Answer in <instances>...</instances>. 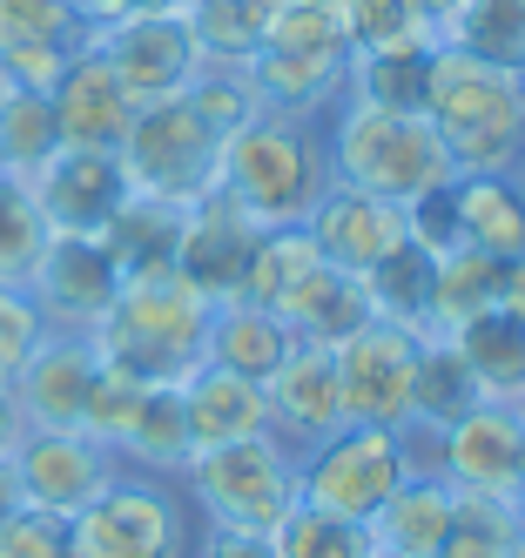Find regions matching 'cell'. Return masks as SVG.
Instances as JSON below:
<instances>
[{
  "mask_svg": "<svg viewBox=\"0 0 525 558\" xmlns=\"http://www.w3.org/2000/svg\"><path fill=\"white\" fill-rule=\"evenodd\" d=\"M431 54H438V41L384 48V54H350V74H344V101H363V108H425Z\"/></svg>",
  "mask_w": 525,
  "mask_h": 558,
  "instance_id": "obj_33",
  "label": "cell"
},
{
  "mask_svg": "<svg viewBox=\"0 0 525 558\" xmlns=\"http://www.w3.org/2000/svg\"><path fill=\"white\" fill-rule=\"evenodd\" d=\"M458 356L478 377V397L485 404H525V324L505 310H485L478 324L452 330Z\"/></svg>",
  "mask_w": 525,
  "mask_h": 558,
  "instance_id": "obj_28",
  "label": "cell"
},
{
  "mask_svg": "<svg viewBox=\"0 0 525 558\" xmlns=\"http://www.w3.org/2000/svg\"><path fill=\"white\" fill-rule=\"evenodd\" d=\"M74 8H81V21H88V34H95L102 21H115V0H74Z\"/></svg>",
  "mask_w": 525,
  "mask_h": 558,
  "instance_id": "obj_50",
  "label": "cell"
},
{
  "mask_svg": "<svg viewBox=\"0 0 525 558\" xmlns=\"http://www.w3.org/2000/svg\"><path fill=\"white\" fill-rule=\"evenodd\" d=\"M331 175L344 189L384 195V203H411V195L452 182V155L425 108H363L350 101L331 122Z\"/></svg>",
  "mask_w": 525,
  "mask_h": 558,
  "instance_id": "obj_4",
  "label": "cell"
},
{
  "mask_svg": "<svg viewBox=\"0 0 525 558\" xmlns=\"http://www.w3.org/2000/svg\"><path fill=\"white\" fill-rule=\"evenodd\" d=\"M452 511H458V492L444 477H404L384 498V511L371 518V538L391 558H438L444 532H452Z\"/></svg>",
  "mask_w": 525,
  "mask_h": 558,
  "instance_id": "obj_24",
  "label": "cell"
},
{
  "mask_svg": "<svg viewBox=\"0 0 525 558\" xmlns=\"http://www.w3.org/2000/svg\"><path fill=\"white\" fill-rule=\"evenodd\" d=\"M102 243L121 269V283L129 276H169L176 269V243H182V203H155V195H135L121 203L102 229Z\"/></svg>",
  "mask_w": 525,
  "mask_h": 558,
  "instance_id": "obj_25",
  "label": "cell"
},
{
  "mask_svg": "<svg viewBox=\"0 0 525 558\" xmlns=\"http://www.w3.org/2000/svg\"><path fill=\"white\" fill-rule=\"evenodd\" d=\"M115 451L95 445L88 430H27L14 445V477H21V498L27 511H55L74 518L88 498H102L115 485Z\"/></svg>",
  "mask_w": 525,
  "mask_h": 558,
  "instance_id": "obj_13",
  "label": "cell"
},
{
  "mask_svg": "<svg viewBox=\"0 0 525 558\" xmlns=\"http://www.w3.org/2000/svg\"><path fill=\"white\" fill-rule=\"evenodd\" d=\"M55 148H61V135H55L48 95H34V88H8V95H0V169L27 182Z\"/></svg>",
  "mask_w": 525,
  "mask_h": 558,
  "instance_id": "obj_39",
  "label": "cell"
},
{
  "mask_svg": "<svg viewBox=\"0 0 525 558\" xmlns=\"http://www.w3.org/2000/svg\"><path fill=\"white\" fill-rule=\"evenodd\" d=\"M40 250H48V222H40L27 182L0 175V290H27Z\"/></svg>",
  "mask_w": 525,
  "mask_h": 558,
  "instance_id": "obj_40",
  "label": "cell"
},
{
  "mask_svg": "<svg viewBox=\"0 0 525 558\" xmlns=\"http://www.w3.org/2000/svg\"><path fill=\"white\" fill-rule=\"evenodd\" d=\"M350 54H384V48H411V41H438V34L404 8V0H337Z\"/></svg>",
  "mask_w": 525,
  "mask_h": 558,
  "instance_id": "obj_41",
  "label": "cell"
},
{
  "mask_svg": "<svg viewBox=\"0 0 525 558\" xmlns=\"http://www.w3.org/2000/svg\"><path fill=\"white\" fill-rule=\"evenodd\" d=\"M95 377H102L95 343L81 337V330H48L8 390H14L27 430H81V411H88Z\"/></svg>",
  "mask_w": 525,
  "mask_h": 558,
  "instance_id": "obj_16",
  "label": "cell"
},
{
  "mask_svg": "<svg viewBox=\"0 0 525 558\" xmlns=\"http://www.w3.org/2000/svg\"><path fill=\"white\" fill-rule=\"evenodd\" d=\"M189 0H115V14H182Z\"/></svg>",
  "mask_w": 525,
  "mask_h": 558,
  "instance_id": "obj_49",
  "label": "cell"
},
{
  "mask_svg": "<svg viewBox=\"0 0 525 558\" xmlns=\"http://www.w3.org/2000/svg\"><path fill=\"white\" fill-rule=\"evenodd\" d=\"M27 296L48 330L88 337L108 316V303L121 296V269H115L102 235H48V250H40L34 276H27Z\"/></svg>",
  "mask_w": 525,
  "mask_h": 558,
  "instance_id": "obj_11",
  "label": "cell"
},
{
  "mask_svg": "<svg viewBox=\"0 0 525 558\" xmlns=\"http://www.w3.org/2000/svg\"><path fill=\"white\" fill-rule=\"evenodd\" d=\"M290 343H297V337H290V324H283L276 310H256V303L229 296V303H216V316H210V356H202V364L263 384L283 356H290Z\"/></svg>",
  "mask_w": 525,
  "mask_h": 558,
  "instance_id": "obj_26",
  "label": "cell"
},
{
  "mask_svg": "<svg viewBox=\"0 0 525 558\" xmlns=\"http://www.w3.org/2000/svg\"><path fill=\"white\" fill-rule=\"evenodd\" d=\"M411 371H418V337L397 324H363L350 343H337V390H344V424H378L397 430L411 417Z\"/></svg>",
  "mask_w": 525,
  "mask_h": 558,
  "instance_id": "obj_10",
  "label": "cell"
},
{
  "mask_svg": "<svg viewBox=\"0 0 525 558\" xmlns=\"http://www.w3.org/2000/svg\"><path fill=\"white\" fill-rule=\"evenodd\" d=\"M499 290H505V256H485V250L458 243L431 269V330L452 337V330L478 324L485 310H499Z\"/></svg>",
  "mask_w": 525,
  "mask_h": 558,
  "instance_id": "obj_30",
  "label": "cell"
},
{
  "mask_svg": "<svg viewBox=\"0 0 525 558\" xmlns=\"http://www.w3.org/2000/svg\"><path fill=\"white\" fill-rule=\"evenodd\" d=\"M40 337H48V324H40L34 296L27 290H0V390L21 377V364L34 356Z\"/></svg>",
  "mask_w": 525,
  "mask_h": 558,
  "instance_id": "obj_42",
  "label": "cell"
},
{
  "mask_svg": "<svg viewBox=\"0 0 525 558\" xmlns=\"http://www.w3.org/2000/svg\"><path fill=\"white\" fill-rule=\"evenodd\" d=\"M283 324H290V337L297 343H323V350H337V343H350L363 324H371V303H363V283L350 269H331L323 263L310 283L276 310Z\"/></svg>",
  "mask_w": 525,
  "mask_h": 558,
  "instance_id": "obj_27",
  "label": "cell"
},
{
  "mask_svg": "<svg viewBox=\"0 0 525 558\" xmlns=\"http://www.w3.org/2000/svg\"><path fill=\"white\" fill-rule=\"evenodd\" d=\"M182 498L195 505L202 525H236V532H276L283 511L297 505V451L276 430L210 445L182 464Z\"/></svg>",
  "mask_w": 525,
  "mask_h": 558,
  "instance_id": "obj_5",
  "label": "cell"
},
{
  "mask_svg": "<svg viewBox=\"0 0 525 558\" xmlns=\"http://www.w3.org/2000/svg\"><path fill=\"white\" fill-rule=\"evenodd\" d=\"M518 558H525V551H518Z\"/></svg>",
  "mask_w": 525,
  "mask_h": 558,
  "instance_id": "obj_55",
  "label": "cell"
},
{
  "mask_svg": "<svg viewBox=\"0 0 525 558\" xmlns=\"http://www.w3.org/2000/svg\"><path fill=\"white\" fill-rule=\"evenodd\" d=\"M27 437V424H21V404H14V390H0V458H14V445Z\"/></svg>",
  "mask_w": 525,
  "mask_h": 558,
  "instance_id": "obj_46",
  "label": "cell"
},
{
  "mask_svg": "<svg viewBox=\"0 0 525 558\" xmlns=\"http://www.w3.org/2000/svg\"><path fill=\"white\" fill-rule=\"evenodd\" d=\"M518 464H525V404H472L444 430V485L452 492L518 498Z\"/></svg>",
  "mask_w": 525,
  "mask_h": 558,
  "instance_id": "obj_18",
  "label": "cell"
},
{
  "mask_svg": "<svg viewBox=\"0 0 525 558\" xmlns=\"http://www.w3.org/2000/svg\"><path fill=\"white\" fill-rule=\"evenodd\" d=\"M256 54H303V61H344L350 68V34L337 0H303V8H270V34Z\"/></svg>",
  "mask_w": 525,
  "mask_h": 558,
  "instance_id": "obj_38",
  "label": "cell"
},
{
  "mask_svg": "<svg viewBox=\"0 0 525 558\" xmlns=\"http://www.w3.org/2000/svg\"><path fill=\"white\" fill-rule=\"evenodd\" d=\"M452 203H458V235L465 250L485 256H525V175H452Z\"/></svg>",
  "mask_w": 525,
  "mask_h": 558,
  "instance_id": "obj_23",
  "label": "cell"
},
{
  "mask_svg": "<svg viewBox=\"0 0 525 558\" xmlns=\"http://www.w3.org/2000/svg\"><path fill=\"white\" fill-rule=\"evenodd\" d=\"M0 558H68V518L14 511L8 525H0Z\"/></svg>",
  "mask_w": 525,
  "mask_h": 558,
  "instance_id": "obj_43",
  "label": "cell"
},
{
  "mask_svg": "<svg viewBox=\"0 0 525 558\" xmlns=\"http://www.w3.org/2000/svg\"><path fill=\"white\" fill-rule=\"evenodd\" d=\"M216 169H223V135L189 108V95L135 108V129L121 142V175L135 195L189 209L195 195L216 189Z\"/></svg>",
  "mask_w": 525,
  "mask_h": 558,
  "instance_id": "obj_7",
  "label": "cell"
},
{
  "mask_svg": "<svg viewBox=\"0 0 525 558\" xmlns=\"http://www.w3.org/2000/svg\"><path fill=\"white\" fill-rule=\"evenodd\" d=\"M195 525L176 477L115 471V485L68 518V558H189Z\"/></svg>",
  "mask_w": 525,
  "mask_h": 558,
  "instance_id": "obj_6",
  "label": "cell"
},
{
  "mask_svg": "<svg viewBox=\"0 0 525 558\" xmlns=\"http://www.w3.org/2000/svg\"><path fill=\"white\" fill-rule=\"evenodd\" d=\"M431 269H438V256H425L411 235H404L384 263H371V269L357 276L363 303H371L378 324H397V330H411V337L431 330Z\"/></svg>",
  "mask_w": 525,
  "mask_h": 558,
  "instance_id": "obj_29",
  "label": "cell"
},
{
  "mask_svg": "<svg viewBox=\"0 0 525 558\" xmlns=\"http://www.w3.org/2000/svg\"><path fill=\"white\" fill-rule=\"evenodd\" d=\"M323 269L317 243H310V229H263V243L250 256V269H242V303H256V310H283L310 276Z\"/></svg>",
  "mask_w": 525,
  "mask_h": 558,
  "instance_id": "obj_34",
  "label": "cell"
},
{
  "mask_svg": "<svg viewBox=\"0 0 525 558\" xmlns=\"http://www.w3.org/2000/svg\"><path fill=\"white\" fill-rule=\"evenodd\" d=\"M48 108H55L61 148H108V155H121V142H129V129H135V101H129V88L115 82V68L95 48H81L68 61V74L48 88Z\"/></svg>",
  "mask_w": 525,
  "mask_h": 558,
  "instance_id": "obj_19",
  "label": "cell"
},
{
  "mask_svg": "<svg viewBox=\"0 0 525 558\" xmlns=\"http://www.w3.org/2000/svg\"><path fill=\"white\" fill-rule=\"evenodd\" d=\"M331 135L310 114H250L223 142L216 189L229 203H242L263 229H303L310 209L331 195Z\"/></svg>",
  "mask_w": 525,
  "mask_h": 558,
  "instance_id": "obj_1",
  "label": "cell"
},
{
  "mask_svg": "<svg viewBox=\"0 0 525 558\" xmlns=\"http://www.w3.org/2000/svg\"><path fill=\"white\" fill-rule=\"evenodd\" d=\"M518 175H525V169H518Z\"/></svg>",
  "mask_w": 525,
  "mask_h": 558,
  "instance_id": "obj_56",
  "label": "cell"
},
{
  "mask_svg": "<svg viewBox=\"0 0 525 558\" xmlns=\"http://www.w3.org/2000/svg\"><path fill=\"white\" fill-rule=\"evenodd\" d=\"M404 8H411V14H418V21H425L431 34H438L444 21H452V8H458V0H404Z\"/></svg>",
  "mask_w": 525,
  "mask_h": 558,
  "instance_id": "obj_48",
  "label": "cell"
},
{
  "mask_svg": "<svg viewBox=\"0 0 525 558\" xmlns=\"http://www.w3.org/2000/svg\"><path fill=\"white\" fill-rule=\"evenodd\" d=\"M371 558H391V551H371Z\"/></svg>",
  "mask_w": 525,
  "mask_h": 558,
  "instance_id": "obj_54",
  "label": "cell"
},
{
  "mask_svg": "<svg viewBox=\"0 0 525 558\" xmlns=\"http://www.w3.org/2000/svg\"><path fill=\"white\" fill-rule=\"evenodd\" d=\"M263 404L270 430L290 445L297 458L323 445L331 430H344V390H337V350L323 343H290V356L263 377Z\"/></svg>",
  "mask_w": 525,
  "mask_h": 558,
  "instance_id": "obj_17",
  "label": "cell"
},
{
  "mask_svg": "<svg viewBox=\"0 0 525 558\" xmlns=\"http://www.w3.org/2000/svg\"><path fill=\"white\" fill-rule=\"evenodd\" d=\"M270 8H303V0H270Z\"/></svg>",
  "mask_w": 525,
  "mask_h": 558,
  "instance_id": "obj_52",
  "label": "cell"
},
{
  "mask_svg": "<svg viewBox=\"0 0 525 558\" xmlns=\"http://www.w3.org/2000/svg\"><path fill=\"white\" fill-rule=\"evenodd\" d=\"M256 243H263V222L242 203H229L223 189H210V195H195V203L182 209L176 276H182L189 290H202L210 303H229L242 290V269H250Z\"/></svg>",
  "mask_w": 525,
  "mask_h": 558,
  "instance_id": "obj_14",
  "label": "cell"
},
{
  "mask_svg": "<svg viewBox=\"0 0 525 558\" xmlns=\"http://www.w3.org/2000/svg\"><path fill=\"white\" fill-rule=\"evenodd\" d=\"M182 404H189V437H195V451L236 445V437L270 430L263 384H256V377H236V371H216V364H202V371L182 384Z\"/></svg>",
  "mask_w": 525,
  "mask_h": 558,
  "instance_id": "obj_22",
  "label": "cell"
},
{
  "mask_svg": "<svg viewBox=\"0 0 525 558\" xmlns=\"http://www.w3.org/2000/svg\"><path fill=\"white\" fill-rule=\"evenodd\" d=\"M8 88H14V82H8V74H0V95H8Z\"/></svg>",
  "mask_w": 525,
  "mask_h": 558,
  "instance_id": "obj_53",
  "label": "cell"
},
{
  "mask_svg": "<svg viewBox=\"0 0 525 558\" xmlns=\"http://www.w3.org/2000/svg\"><path fill=\"white\" fill-rule=\"evenodd\" d=\"M81 48H88V21L74 0H0V74L14 88L48 95Z\"/></svg>",
  "mask_w": 525,
  "mask_h": 558,
  "instance_id": "obj_15",
  "label": "cell"
},
{
  "mask_svg": "<svg viewBox=\"0 0 525 558\" xmlns=\"http://www.w3.org/2000/svg\"><path fill=\"white\" fill-rule=\"evenodd\" d=\"M472 404H485V397H478V377H472V364L458 356V343L438 337V330H425L418 337V371H411V417L452 430Z\"/></svg>",
  "mask_w": 525,
  "mask_h": 558,
  "instance_id": "obj_32",
  "label": "cell"
},
{
  "mask_svg": "<svg viewBox=\"0 0 525 558\" xmlns=\"http://www.w3.org/2000/svg\"><path fill=\"white\" fill-rule=\"evenodd\" d=\"M189 458H195V437H189L182 384H142L129 424L115 437V464L121 471H148V477H182Z\"/></svg>",
  "mask_w": 525,
  "mask_h": 558,
  "instance_id": "obj_21",
  "label": "cell"
},
{
  "mask_svg": "<svg viewBox=\"0 0 525 558\" xmlns=\"http://www.w3.org/2000/svg\"><path fill=\"white\" fill-rule=\"evenodd\" d=\"M425 114L458 175H512L525 169V74L472 61L458 48L431 54Z\"/></svg>",
  "mask_w": 525,
  "mask_h": 558,
  "instance_id": "obj_3",
  "label": "cell"
},
{
  "mask_svg": "<svg viewBox=\"0 0 525 558\" xmlns=\"http://www.w3.org/2000/svg\"><path fill=\"white\" fill-rule=\"evenodd\" d=\"M88 48L115 68V82L129 88L135 108L148 101H176L210 61H202L189 14H115L88 34Z\"/></svg>",
  "mask_w": 525,
  "mask_h": 558,
  "instance_id": "obj_9",
  "label": "cell"
},
{
  "mask_svg": "<svg viewBox=\"0 0 525 558\" xmlns=\"http://www.w3.org/2000/svg\"><path fill=\"white\" fill-rule=\"evenodd\" d=\"M189 558H276L270 532H236V525H195Z\"/></svg>",
  "mask_w": 525,
  "mask_h": 558,
  "instance_id": "obj_44",
  "label": "cell"
},
{
  "mask_svg": "<svg viewBox=\"0 0 525 558\" xmlns=\"http://www.w3.org/2000/svg\"><path fill=\"white\" fill-rule=\"evenodd\" d=\"M404 477H411V464H404L397 430L344 424V430H331L323 445H310L297 458V498L337 511V518H357V525H371Z\"/></svg>",
  "mask_w": 525,
  "mask_h": 558,
  "instance_id": "obj_8",
  "label": "cell"
},
{
  "mask_svg": "<svg viewBox=\"0 0 525 558\" xmlns=\"http://www.w3.org/2000/svg\"><path fill=\"white\" fill-rule=\"evenodd\" d=\"M182 14H189L202 61H216V68H242L270 34V0H189Z\"/></svg>",
  "mask_w": 525,
  "mask_h": 558,
  "instance_id": "obj_36",
  "label": "cell"
},
{
  "mask_svg": "<svg viewBox=\"0 0 525 558\" xmlns=\"http://www.w3.org/2000/svg\"><path fill=\"white\" fill-rule=\"evenodd\" d=\"M518 551H525V505L458 492V511H452V532H444L438 558H518Z\"/></svg>",
  "mask_w": 525,
  "mask_h": 558,
  "instance_id": "obj_35",
  "label": "cell"
},
{
  "mask_svg": "<svg viewBox=\"0 0 525 558\" xmlns=\"http://www.w3.org/2000/svg\"><path fill=\"white\" fill-rule=\"evenodd\" d=\"M499 310L525 324V256H512V263H505V290H499Z\"/></svg>",
  "mask_w": 525,
  "mask_h": 558,
  "instance_id": "obj_45",
  "label": "cell"
},
{
  "mask_svg": "<svg viewBox=\"0 0 525 558\" xmlns=\"http://www.w3.org/2000/svg\"><path fill=\"white\" fill-rule=\"evenodd\" d=\"M438 48L525 74V0H458L452 21L438 27Z\"/></svg>",
  "mask_w": 525,
  "mask_h": 558,
  "instance_id": "obj_31",
  "label": "cell"
},
{
  "mask_svg": "<svg viewBox=\"0 0 525 558\" xmlns=\"http://www.w3.org/2000/svg\"><path fill=\"white\" fill-rule=\"evenodd\" d=\"M310 243H317V256L331 263V269H350V276H363L371 263H384L404 235V203H384V195H363V189H344V182H331V195L310 209Z\"/></svg>",
  "mask_w": 525,
  "mask_h": 558,
  "instance_id": "obj_20",
  "label": "cell"
},
{
  "mask_svg": "<svg viewBox=\"0 0 525 558\" xmlns=\"http://www.w3.org/2000/svg\"><path fill=\"white\" fill-rule=\"evenodd\" d=\"M518 505H525V464H518Z\"/></svg>",
  "mask_w": 525,
  "mask_h": 558,
  "instance_id": "obj_51",
  "label": "cell"
},
{
  "mask_svg": "<svg viewBox=\"0 0 525 558\" xmlns=\"http://www.w3.org/2000/svg\"><path fill=\"white\" fill-rule=\"evenodd\" d=\"M14 511H27V498H21V477H14V458H0V525H8Z\"/></svg>",
  "mask_w": 525,
  "mask_h": 558,
  "instance_id": "obj_47",
  "label": "cell"
},
{
  "mask_svg": "<svg viewBox=\"0 0 525 558\" xmlns=\"http://www.w3.org/2000/svg\"><path fill=\"white\" fill-rule=\"evenodd\" d=\"M27 195L48 235H102L108 216L129 203V175H121V155L108 148H55L27 175Z\"/></svg>",
  "mask_w": 525,
  "mask_h": 558,
  "instance_id": "obj_12",
  "label": "cell"
},
{
  "mask_svg": "<svg viewBox=\"0 0 525 558\" xmlns=\"http://www.w3.org/2000/svg\"><path fill=\"white\" fill-rule=\"evenodd\" d=\"M276 558H371L378 538L371 525H357V518H337V511H323V505H290L283 511V525L270 532Z\"/></svg>",
  "mask_w": 525,
  "mask_h": 558,
  "instance_id": "obj_37",
  "label": "cell"
},
{
  "mask_svg": "<svg viewBox=\"0 0 525 558\" xmlns=\"http://www.w3.org/2000/svg\"><path fill=\"white\" fill-rule=\"evenodd\" d=\"M210 316L216 303L189 290L182 276H129L108 316L88 330L95 356L108 371L135 377V384H189L210 356Z\"/></svg>",
  "mask_w": 525,
  "mask_h": 558,
  "instance_id": "obj_2",
  "label": "cell"
}]
</instances>
